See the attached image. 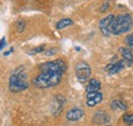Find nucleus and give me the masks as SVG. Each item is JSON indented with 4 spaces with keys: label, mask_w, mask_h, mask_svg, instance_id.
Listing matches in <instances>:
<instances>
[{
    "label": "nucleus",
    "mask_w": 133,
    "mask_h": 126,
    "mask_svg": "<svg viewBox=\"0 0 133 126\" xmlns=\"http://www.w3.org/2000/svg\"><path fill=\"white\" fill-rule=\"evenodd\" d=\"M103 99V95L97 91V92H89L86 95V104L88 107H94L97 104L101 103Z\"/></svg>",
    "instance_id": "nucleus-7"
},
{
    "label": "nucleus",
    "mask_w": 133,
    "mask_h": 126,
    "mask_svg": "<svg viewBox=\"0 0 133 126\" xmlns=\"http://www.w3.org/2000/svg\"><path fill=\"white\" fill-rule=\"evenodd\" d=\"M133 26L132 17L130 15H119L115 16L111 23V34L112 35H121L124 33H128Z\"/></svg>",
    "instance_id": "nucleus-2"
},
{
    "label": "nucleus",
    "mask_w": 133,
    "mask_h": 126,
    "mask_svg": "<svg viewBox=\"0 0 133 126\" xmlns=\"http://www.w3.org/2000/svg\"><path fill=\"white\" fill-rule=\"evenodd\" d=\"M12 51H14V48H11V49H10V50H9V51H7V52H5V53H4V54H5V55H8V54H9V53H10V52H12Z\"/></svg>",
    "instance_id": "nucleus-22"
},
{
    "label": "nucleus",
    "mask_w": 133,
    "mask_h": 126,
    "mask_svg": "<svg viewBox=\"0 0 133 126\" xmlns=\"http://www.w3.org/2000/svg\"><path fill=\"white\" fill-rule=\"evenodd\" d=\"M100 89V82L99 80L93 78L90 79L87 86H86V92L89 93V92H97L99 91Z\"/></svg>",
    "instance_id": "nucleus-12"
},
{
    "label": "nucleus",
    "mask_w": 133,
    "mask_h": 126,
    "mask_svg": "<svg viewBox=\"0 0 133 126\" xmlns=\"http://www.w3.org/2000/svg\"><path fill=\"white\" fill-rule=\"evenodd\" d=\"M111 108L117 111H125L127 110V105L123 102V100H120V99H115L112 102L111 104Z\"/></svg>",
    "instance_id": "nucleus-13"
},
{
    "label": "nucleus",
    "mask_w": 133,
    "mask_h": 126,
    "mask_svg": "<svg viewBox=\"0 0 133 126\" xmlns=\"http://www.w3.org/2000/svg\"><path fill=\"white\" fill-rule=\"evenodd\" d=\"M43 52H44V54L46 56H51V55H54L57 52V48H54V47L48 48V49H45Z\"/></svg>",
    "instance_id": "nucleus-17"
},
{
    "label": "nucleus",
    "mask_w": 133,
    "mask_h": 126,
    "mask_svg": "<svg viewBox=\"0 0 133 126\" xmlns=\"http://www.w3.org/2000/svg\"><path fill=\"white\" fill-rule=\"evenodd\" d=\"M110 121H111V118L109 117V115L101 111L96 112L93 116V122L96 124H107Z\"/></svg>",
    "instance_id": "nucleus-11"
},
{
    "label": "nucleus",
    "mask_w": 133,
    "mask_h": 126,
    "mask_svg": "<svg viewBox=\"0 0 133 126\" xmlns=\"http://www.w3.org/2000/svg\"><path fill=\"white\" fill-rule=\"evenodd\" d=\"M119 51L121 52L123 60L126 64V67H131L133 64V52L129 47H120Z\"/></svg>",
    "instance_id": "nucleus-9"
},
{
    "label": "nucleus",
    "mask_w": 133,
    "mask_h": 126,
    "mask_svg": "<svg viewBox=\"0 0 133 126\" xmlns=\"http://www.w3.org/2000/svg\"><path fill=\"white\" fill-rule=\"evenodd\" d=\"M75 72H76V77L81 82L87 81L91 75V69H90L89 65L85 62H80L77 64Z\"/></svg>",
    "instance_id": "nucleus-5"
},
{
    "label": "nucleus",
    "mask_w": 133,
    "mask_h": 126,
    "mask_svg": "<svg viewBox=\"0 0 133 126\" xmlns=\"http://www.w3.org/2000/svg\"><path fill=\"white\" fill-rule=\"evenodd\" d=\"M5 45H6V42H5V38L3 37V38L0 40V51H1L3 48L5 47Z\"/></svg>",
    "instance_id": "nucleus-21"
},
{
    "label": "nucleus",
    "mask_w": 133,
    "mask_h": 126,
    "mask_svg": "<svg viewBox=\"0 0 133 126\" xmlns=\"http://www.w3.org/2000/svg\"><path fill=\"white\" fill-rule=\"evenodd\" d=\"M125 42L127 44V46L131 49V51L133 52V33L131 34H128L125 38Z\"/></svg>",
    "instance_id": "nucleus-16"
},
{
    "label": "nucleus",
    "mask_w": 133,
    "mask_h": 126,
    "mask_svg": "<svg viewBox=\"0 0 133 126\" xmlns=\"http://www.w3.org/2000/svg\"><path fill=\"white\" fill-rule=\"evenodd\" d=\"M73 23H74V22H73L71 18H62L61 21H58V22L56 23L55 27H56L57 30H63V29H65V28H68V27L72 26Z\"/></svg>",
    "instance_id": "nucleus-14"
},
{
    "label": "nucleus",
    "mask_w": 133,
    "mask_h": 126,
    "mask_svg": "<svg viewBox=\"0 0 133 126\" xmlns=\"http://www.w3.org/2000/svg\"><path fill=\"white\" fill-rule=\"evenodd\" d=\"M123 122L126 125H132L133 124V113H129V114H125L123 116Z\"/></svg>",
    "instance_id": "nucleus-15"
},
{
    "label": "nucleus",
    "mask_w": 133,
    "mask_h": 126,
    "mask_svg": "<svg viewBox=\"0 0 133 126\" xmlns=\"http://www.w3.org/2000/svg\"><path fill=\"white\" fill-rule=\"evenodd\" d=\"M63 77L59 72H41L36 78L33 79V84L38 88H49L56 86Z\"/></svg>",
    "instance_id": "nucleus-1"
},
{
    "label": "nucleus",
    "mask_w": 133,
    "mask_h": 126,
    "mask_svg": "<svg viewBox=\"0 0 133 126\" xmlns=\"http://www.w3.org/2000/svg\"><path fill=\"white\" fill-rule=\"evenodd\" d=\"M39 69L41 72H59L64 74L66 70V64L64 60H54L41 64Z\"/></svg>",
    "instance_id": "nucleus-4"
},
{
    "label": "nucleus",
    "mask_w": 133,
    "mask_h": 126,
    "mask_svg": "<svg viewBox=\"0 0 133 126\" xmlns=\"http://www.w3.org/2000/svg\"><path fill=\"white\" fill-rule=\"evenodd\" d=\"M44 50H45V45H41V46L34 48L32 51H29V54H36V53H39V52H43Z\"/></svg>",
    "instance_id": "nucleus-18"
},
{
    "label": "nucleus",
    "mask_w": 133,
    "mask_h": 126,
    "mask_svg": "<svg viewBox=\"0 0 133 126\" xmlns=\"http://www.w3.org/2000/svg\"><path fill=\"white\" fill-rule=\"evenodd\" d=\"M24 29H25V22L19 21V22L17 23V30H18L19 32H23L24 31Z\"/></svg>",
    "instance_id": "nucleus-19"
},
{
    "label": "nucleus",
    "mask_w": 133,
    "mask_h": 126,
    "mask_svg": "<svg viewBox=\"0 0 133 126\" xmlns=\"http://www.w3.org/2000/svg\"><path fill=\"white\" fill-rule=\"evenodd\" d=\"M114 16H115L114 15H109V16H104L103 18L100 20L99 29L100 31H101V33L103 34V36H105V37H109V36L112 35L110 28H111V23H112Z\"/></svg>",
    "instance_id": "nucleus-6"
},
{
    "label": "nucleus",
    "mask_w": 133,
    "mask_h": 126,
    "mask_svg": "<svg viewBox=\"0 0 133 126\" xmlns=\"http://www.w3.org/2000/svg\"><path fill=\"white\" fill-rule=\"evenodd\" d=\"M9 90L11 92H19L29 87L28 76L24 72V67L18 68L9 78Z\"/></svg>",
    "instance_id": "nucleus-3"
},
{
    "label": "nucleus",
    "mask_w": 133,
    "mask_h": 126,
    "mask_svg": "<svg viewBox=\"0 0 133 126\" xmlns=\"http://www.w3.org/2000/svg\"><path fill=\"white\" fill-rule=\"evenodd\" d=\"M84 116V111L79 108H74L66 112V119L70 121H78Z\"/></svg>",
    "instance_id": "nucleus-10"
},
{
    "label": "nucleus",
    "mask_w": 133,
    "mask_h": 126,
    "mask_svg": "<svg viewBox=\"0 0 133 126\" xmlns=\"http://www.w3.org/2000/svg\"><path fill=\"white\" fill-rule=\"evenodd\" d=\"M125 67H126V64L124 62V60H121V61H118L116 63H112L111 65H109L105 69L110 75H114V74L121 72Z\"/></svg>",
    "instance_id": "nucleus-8"
},
{
    "label": "nucleus",
    "mask_w": 133,
    "mask_h": 126,
    "mask_svg": "<svg viewBox=\"0 0 133 126\" xmlns=\"http://www.w3.org/2000/svg\"><path fill=\"white\" fill-rule=\"evenodd\" d=\"M109 7H110L109 2H104V3L101 5V7H100V11H101V12H104V11H107V10L109 9Z\"/></svg>",
    "instance_id": "nucleus-20"
}]
</instances>
